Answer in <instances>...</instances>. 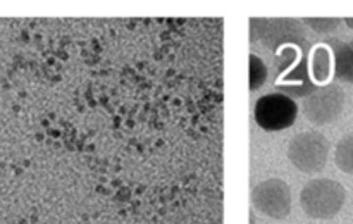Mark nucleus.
I'll list each match as a JSON object with an SVG mask.
<instances>
[{"mask_svg": "<svg viewBox=\"0 0 353 224\" xmlns=\"http://www.w3.org/2000/svg\"><path fill=\"white\" fill-rule=\"evenodd\" d=\"M347 192L338 181L330 178L312 179L300 193V205L312 219H331L345 205Z\"/></svg>", "mask_w": 353, "mask_h": 224, "instance_id": "f257e3e1", "label": "nucleus"}, {"mask_svg": "<svg viewBox=\"0 0 353 224\" xmlns=\"http://www.w3.org/2000/svg\"><path fill=\"white\" fill-rule=\"evenodd\" d=\"M330 155V143L326 136L317 131L300 133L290 141L288 159L299 171L312 174L323 171Z\"/></svg>", "mask_w": 353, "mask_h": 224, "instance_id": "f03ea898", "label": "nucleus"}, {"mask_svg": "<svg viewBox=\"0 0 353 224\" xmlns=\"http://www.w3.org/2000/svg\"><path fill=\"white\" fill-rule=\"evenodd\" d=\"M255 123L264 131H283L293 126L299 116V105L285 93H268L261 96L254 109Z\"/></svg>", "mask_w": 353, "mask_h": 224, "instance_id": "7ed1b4c3", "label": "nucleus"}, {"mask_svg": "<svg viewBox=\"0 0 353 224\" xmlns=\"http://www.w3.org/2000/svg\"><path fill=\"white\" fill-rule=\"evenodd\" d=\"M252 205L272 219H285L292 212V190L279 178L265 179L252 190Z\"/></svg>", "mask_w": 353, "mask_h": 224, "instance_id": "20e7f679", "label": "nucleus"}, {"mask_svg": "<svg viewBox=\"0 0 353 224\" xmlns=\"http://www.w3.org/2000/svg\"><path fill=\"white\" fill-rule=\"evenodd\" d=\"M345 107V93L340 86L326 85L303 100V114L312 124H330L340 117Z\"/></svg>", "mask_w": 353, "mask_h": 224, "instance_id": "39448f33", "label": "nucleus"}, {"mask_svg": "<svg viewBox=\"0 0 353 224\" xmlns=\"http://www.w3.org/2000/svg\"><path fill=\"white\" fill-rule=\"evenodd\" d=\"M262 43L269 50L279 52L285 47H303L307 45V34L303 23L293 17H274L268 21Z\"/></svg>", "mask_w": 353, "mask_h": 224, "instance_id": "423d86ee", "label": "nucleus"}, {"mask_svg": "<svg viewBox=\"0 0 353 224\" xmlns=\"http://www.w3.org/2000/svg\"><path fill=\"white\" fill-rule=\"evenodd\" d=\"M305 47L307 45L302 47V55L296 61V64H293L292 68L283 71L281 78H279L278 85H276L279 92L292 96V99L293 96H303V99H307V96L312 95L317 90L316 83L312 81V76H310V55L307 57L303 54V48Z\"/></svg>", "mask_w": 353, "mask_h": 224, "instance_id": "0eeeda50", "label": "nucleus"}, {"mask_svg": "<svg viewBox=\"0 0 353 224\" xmlns=\"http://www.w3.org/2000/svg\"><path fill=\"white\" fill-rule=\"evenodd\" d=\"M334 57V76L345 83H353V41H341L336 38L324 41Z\"/></svg>", "mask_w": 353, "mask_h": 224, "instance_id": "6e6552de", "label": "nucleus"}, {"mask_svg": "<svg viewBox=\"0 0 353 224\" xmlns=\"http://www.w3.org/2000/svg\"><path fill=\"white\" fill-rule=\"evenodd\" d=\"M310 76L314 83H327L334 74V57L326 43H321L310 50Z\"/></svg>", "mask_w": 353, "mask_h": 224, "instance_id": "1a4fd4ad", "label": "nucleus"}, {"mask_svg": "<svg viewBox=\"0 0 353 224\" xmlns=\"http://www.w3.org/2000/svg\"><path fill=\"white\" fill-rule=\"evenodd\" d=\"M334 162L338 169H341L347 174H353V133L345 134L336 145L334 152Z\"/></svg>", "mask_w": 353, "mask_h": 224, "instance_id": "9d476101", "label": "nucleus"}, {"mask_svg": "<svg viewBox=\"0 0 353 224\" xmlns=\"http://www.w3.org/2000/svg\"><path fill=\"white\" fill-rule=\"evenodd\" d=\"M268 79V65L264 64L261 57H257L255 54H250V90L255 92V90L261 88L262 85Z\"/></svg>", "mask_w": 353, "mask_h": 224, "instance_id": "9b49d317", "label": "nucleus"}, {"mask_svg": "<svg viewBox=\"0 0 353 224\" xmlns=\"http://www.w3.org/2000/svg\"><path fill=\"white\" fill-rule=\"evenodd\" d=\"M302 23L312 28L317 33H330L340 26L341 19L338 17H303Z\"/></svg>", "mask_w": 353, "mask_h": 224, "instance_id": "f8f14e48", "label": "nucleus"}, {"mask_svg": "<svg viewBox=\"0 0 353 224\" xmlns=\"http://www.w3.org/2000/svg\"><path fill=\"white\" fill-rule=\"evenodd\" d=\"M268 21L269 19H264V17H254V19H250V40L252 41L262 40L265 26H268Z\"/></svg>", "mask_w": 353, "mask_h": 224, "instance_id": "ddd939ff", "label": "nucleus"}, {"mask_svg": "<svg viewBox=\"0 0 353 224\" xmlns=\"http://www.w3.org/2000/svg\"><path fill=\"white\" fill-rule=\"evenodd\" d=\"M345 23H347V26H350L353 30V17H347V19H345Z\"/></svg>", "mask_w": 353, "mask_h": 224, "instance_id": "4468645a", "label": "nucleus"}]
</instances>
